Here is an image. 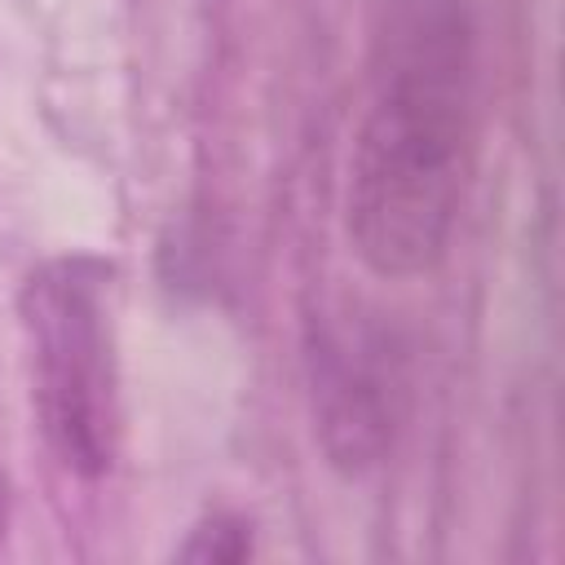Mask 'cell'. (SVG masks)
I'll return each instance as SVG.
<instances>
[{"label":"cell","instance_id":"1","mask_svg":"<svg viewBox=\"0 0 565 565\" xmlns=\"http://www.w3.org/2000/svg\"><path fill=\"white\" fill-rule=\"evenodd\" d=\"M477 22L468 0H380L371 102L353 132L344 230L380 278L428 274L472 177Z\"/></svg>","mask_w":565,"mask_h":565},{"label":"cell","instance_id":"2","mask_svg":"<svg viewBox=\"0 0 565 565\" xmlns=\"http://www.w3.org/2000/svg\"><path fill=\"white\" fill-rule=\"evenodd\" d=\"M110 274L102 256L71 252L31 269L18 296L40 433L53 459L84 481L106 477L119 455Z\"/></svg>","mask_w":565,"mask_h":565},{"label":"cell","instance_id":"3","mask_svg":"<svg viewBox=\"0 0 565 565\" xmlns=\"http://www.w3.org/2000/svg\"><path fill=\"white\" fill-rule=\"evenodd\" d=\"M305 380L313 437L327 463L344 477L380 468L406 406V371L393 331L349 305L309 318Z\"/></svg>","mask_w":565,"mask_h":565},{"label":"cell","instance_id":"4","mask_svg":"<svg viewBox=\"0 0 565 565\" xmlns=\"http://www.w3.org/2000/svg\"><path fill=\"white\" fill-rule=\"evenodd\" d=\"M256 552L252 539V521L238 512H212L203 521L190 525L185 543L172 552L177 561H194V565H238Z\"/></svg>","mask_w":565,"mask_h":565},{"label":"cell","instance_id":"5","mask_svg":"<svg viewBox=\"0 0 565 565\" xmlns=\"http://www.w3.org/2000/svg\"><path fill=\"white\" fill-rule=\"evenodd\" d=\"M4 521H9V486L0 477V534H4Z\"/></svg>","mask_w":565,"mask_h":565}]
</instances>
